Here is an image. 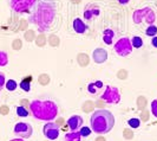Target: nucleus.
Segmentation results:
<instances>
[{"label": "nucleus", "instance_id": "1", "mask_svg": "<svg viewBox=\"0 0 157 141\" xmlns=\"http://www.w3.org/2000/svg\"><path fill=\"white\" fill-rule=\"evenodd\" d=\"M57 13V4L55 0H37L30 12L29 23L38 26L40 32L50 30Z\"/></svg>", "mask_w": 157, "mask_h": 141}, {"label": "nucleus", "instance_id": "2", "mask_svg": "<svg viewBox=\"0 0 157 141\" xmlns=\"http://www.w3.org/2000/svg\"><path fill=\"white\" fill-rule=\"evenodd\" d=\"M59 113L58 104L50 97H38L30 102V114L38 121H53Z\"/></svg>", "mask_w": 157, "mask_h": 141}, {"label": "nucleus", "instance_id": "3", "mask_svg": "<svg viewBox=\"0 0 157 141\" xmlns=\"http://www.w3.org/2000/svg\"><path fill=\"white\" fill-rule=\"evenodd\" d=\"M91 131L99 135L109 133L115 126V116L113 114L106 109L94 110L90 118Z\"/></svg>", "mask_w": 157, "mask_h": 141}, {"label": "nucleus", "instance_id": "4", "mask_svg": "<svg viewBox=\"0 0 157 141\" xmlns=\"http://www.w3.org/2000/svg\"><path fill=\"white\" fill-rule=\"evenodd\" d=\"M135 24H142L145 22L149 25H152L156 20V14L151 7H143L141 10H136L132 14Z\"/></svg>", "mask_w": 157, "mask_h": 141}, {"label": "nucleus", "instance_id": "5", "mask_svg": "<svg viewBox=\"0 0 157 141\" xmlns=\"http://www.w3.org/2000/svg\"><path fill=\"white\" fill-rule=\"evenodd\" d=\"M37 0H8L10 7L16 13H30Z\"/></svg>", "mask_w": 157, "mask_h": 141}, {"label": "nucleus", "instance_id": "6", "mask_svg": "<svg viewBox=\"0 0 157 141\" xmlns=\"http://www.w3.org/2000/svg\"><path fill=\"white\" fill-rule=\"evenodd\" d=\"M115 52L121 57H126L132 52V44H131V39L129 37H122L116 42L115 44Z\"/></svg>", "mask_w": 157, "mask_h": 141}, {"label": "nucleus", "instance_id": "7", "mask_svg": "<svg viewBox=\"0 0 157 141\" xmlns=\"http://www.w3.org/2000/svg\"><path fill=\"white\" fill-rule=\"evenodd\" d=\"M101 99L108 104H117L121 102V93L116 87L106 86L105 90L103 91L102 96H101Z\"/></svg>", "mask_w": 157, "mask_h": 141}, {"label": "nucleus", "instance_id": "8", "mask_svg": "<svg viewBox=\"0 0 157 141\" xmlns=\"http://www.w3.org/2000/svg\"><path fill=\"white\" fill-rule=\"evenodd\" d=\"M13 133L17 138H20V139L25 140V139H29L32 136L33 127L29 122H18L13 128Z\"/></svg>", "mask_w": 157, "mask_h": 141}, {"label": "nucleus", "instance_id": "9", "mask_svg": "<svg viewBox=\"0 0 157 141\" xmlns=\"http://www.w3.org/2000/svg\"><path fill=\"white\" fill-rule=\"evenodd\" d=\"M43 133L48 140H56L59 136V126L53 121H48L43 127Z\"/></svg>", "mask_w": 157, "mask_h": 141}, {"label": "nucleus", "instance_id": "10", "mask_svg": "<svg viewBox=\"0 0 157 141\" xmlns=\"http://www.w3.org/2000/svg\"><path fill=\"white\" fill-rule=\"evenodd\" d=\"M99 14H101V7L98 6V4H87L84 8V19L86 20H94Z\"/></svg>", "mask_w": 157, "mask_h": 141}, {"label": "nucleus", "instance_id": "11", "mask_svg": "<svg viewBox=\"0 0 157 141\" xmlns=\"http://www.w3.org/2000/svg\"><path fill=\"white\" fill-rule=\"evenodd\" d=\"M83 123H84V120L80 115H72L66 122V125L70 128V131H79L82 128Z\"/></svg>", "mask_w": 157, "mask_h": 141}, {"label": "nucleus", "instance_id": "12", "mask_svg": "<svg viewBox=\"0 0 157 141\" xmlns=\"http://www.w3.org/2000/svg\"><path fill=\"white\" fill-rule=\"evenodd\" d=\"M92 59L97 64H102V63L106 62V59H108V51L105 49H102V47L94 49V52H92Z\"/></svg>", "mask_w": 157, "mask_h": 141}, {"label": "nucleus", "instance_id": "13", "mask_svg": "<svg viewBox=\"0 0 157 141\" xmlns=\"http://www.w3.org/2000/svg\"><path fill=\"white\" fill-rule=\"evenodd\" d=\"M72 26H73V30L77 33H85L87 31V25L85 24V22L82 19V18H76L73 19L72 22Z\"/></svg>", "mask_w": 157, "mask_h": 141}, {"label": "nucleus", "instance_id": "14", "mask_svg": "<svg viewBox=\"0 0 157 141\" xmlns=\"http://www.w3.org/2000/svg\"><path fill=\"white\" fill-rule=\"evenodd\" d=\"M103 87H104V84H103L102 81H96V82L87 84V91L92 95H98L99 91L103 89Z\"/></svg>", "mask_w": 157, "mask_h": 141}, {"label": "nucleus", "instance_id": "15", "mask_svg": "<svg viewBox=\"0 0 157 141\" xmlns=\"http://www.w3.org/2000/svg\"><path fill=\"white\" fill-rule=\"evenodd\" d=\"M115 38V31L112 29H105L103 31V42L106 45H111Z\"/></svg>", "mask_w": 157, "mask_h": 141}, {"label": "nucleus", "instance_id": "16", "mask_svg": "<svg viewBox=\"0 0 157 141\" xmlns=\"http://www.w3.org/2000/svg\"><path fill=\"white\" fill-rule=\"evenodd\" d=\"M80 139H82V135L79 133V131H71L65 134L64 141H80Z\"/></svg>", "mask_w": 157, "mask_h": 141}, {"label": "nucleus", "instance_id": "17", "mask_svg": "<svg viewBox=\"0 0 157 141\" xmlns=\"http://www.w3.org/2000/svg\"><path fill=\"white\" fill-rule=\"evenodd\" d=\"M77 62H78V64L82 68H85L90 63V57H89V55L84 54V52H80V54L77 55Z\"/></svg>", "mask_w": 157, "mask_h": 141}, {"label": "nucleus", "instance_id": "18", "mask_svg": "<svg viewBox=\"0 0 157 141\" xmlns=\"http://www.w3.org/2000/svg\"><path fill=\"white\" fill-rule=\"evenodd\" d=\"M31 82H32V76H27L26 79H24L21 82H20V84L19 87L23 89L24 91H30L31 90Z\"/></svg>", "mask_w": 157, "mask_h": 141}, {"label": "nucleus", "instance_id": "19", "mask_svg": "<svg viewBox=\"0 0 157 141\" xmlns=\"http://www.w3.org/2000/svg\"><path fill=\"white\" fill-rule=\"evenodd\" d=\"M46 42H47V38L44 32H40V34H38V36L36 37V44H37V46L44 47L45 44H46Z\"/></svg>", "mask_w": 157, "mask_h": 141}, {"label": "nucleus", "instance_id": "20", "mask_svg": "<svg viewBox=\"0 0 157 141\" xmlns=\"http://www.w3.org/2000/svg\"><path fill=\"white\" fill-rule=\"evenodd\" d=\"M94 107H96L94 102L91 101V100H87V101L84 102V104L82 106V110H83L84 113H91V111L94 109Z\"/></svg>", "mask_w": 157, "mask_h": 141}, {"label": "nucleus", "instance_id": "21", "mask_svg": "<svg viewBox=\"0 0 157 141\" xmlns=\"http://www.w3.org/2000/svg\"><path fill=\"white\" fill-rule=\"evenodd\" d=\"M136 104H137V108L140 110L145 109V107H147V104H148L147 97H145V96H138L137 100H136Z\"/></svg>", "mask_w": 157, "mask_h": 141}, {"label": "nucleus", "instance_id": "22", "mask_svg": "<svg viewBox=\"0 0 157 141\" xmlns=\"http://www.w3.org/2000/svg\"><path fill=\"white\" fill-rule=\"evenodd\" d=\"M17 115L20 118H27L30 115V109L24 107V106H18L17 107Z\"/></svg>", "mask_w": 157, "mask_h": 141}, {"label": "nucleus", "instance_id": "23", "mask_svg": "<svg viewBox=\"0 0 157 141\" xmlns=\"http://www.w3.org/2000/svg\"><path fill=\"white\" fill-rule=\"evenodd\" d=\"M47 42H48V44H50L51 46H53V47L58 46V45L60 44V39H59V37H58L57 34H53V33L47 38Z\"/></svg>", "mask_w": 157, "mask_h": 141}, {"label": "nucleus", "instance_id": "24", "mask_svg": "<svg viewBox=\"0 0 157 141\" xmlns=\"http://www.w3.org/2000/svg\"><path fill=\"white\" fill-rule=\"evenodd\" d=\"M131 44H132V47L135 49H141L143 46V39L140 36H134L131 38Z\"/></svg>", "mask_w": 157, "mask_h": 141}, {"label": "nucleus", "instance_id": "25", "mask_svg": "<svg viewBox=\"0 0 157 141\" xmlns=\"http://www.w3.org/2000/svg\"><path fill=\"white\" fill-rule=\"evenodd\" d=\"M38 82L40 86H47L50 83V76L47 74H40L38 76Z\"/></svg>", "mask_w": 157, "mask_h": 141}, {"label": "nucleus", "instance_id": "26", "mask_svg": "<svg viewBox=\"0 0 157 141\" xmlns=\"http://www.w3.org/2000/svg\"><path fill=\"white\" fill-rule=\"evenodd\" d=\"M145 34L148 37H154V36H157V26L156 25H149L148 29L145 30Z\"/></svg>", "mask_w": 157, "mask_h": 141}, {"label": "nucleus", "instance_id": "27", "mask_svg": "<svg viewBox=\"0 0 157 141\" xmlns=\"http://www.w3.org/2000/svg\"><path fill=\"white\" fill-rule=\"evenodd\" d=\"M24 38H25L26 42H33V40L36 39V32L33 31V30H27V31H25Z\"/></svg>", "mask_w": 157, "mask_h": 141}, {"label": "nucleus", "instance_id": "28", "mask_svg": "<svg viewBox=\"0 0 157 141\" xmlns=\"http://www.w3.org/2000/svg\"><path fill=\"white\" fill-rule=\"evenodd\" d=\"M5 87H6V89H7L8 91H14L18 88V84H17V82L14 79H8V81H6Z\"/></svg>", "mask_w": 157, "mask_h": 141}, {"label": "nucleus", "instance_id": "29", "mask_svg": "<svg viewBox=\"0 0 157 141\" xmlns=\"http://www.w3.org/2000/svg\"><path fill=\"white\" fill-rule=\"evenodd\" d=\"M8 64V55L5 51H0V66H6Z\"/></svg>", "mask_w": 157, "mask_h": 141}, {"label": "nucleus", "instance_id": "30", "mask_svg": "<svg viewBox=\"0 0 157 141\" xmlns=\"http://www.w3.org/2000/svg\"><path fill=\"white\" fill-rule=\"evenodd\" d=\"M128 123H129V126H130L131 128H138V127L141 126V120L137 118H132L128 121Z\"/></svg>", "mask_w": 157, "mask_h": 141}, {"label": "nucleus", "instance_id": "31", "mask_svg": "<svg viewBox=\"0 0 157 141\" xmlns=\"http://www.w3.org/2000/svg\"><path fill=\"white\" fill-rule=\"evenodd\" d=\"M79 133H80L82 136L86 138V136H89V135L91 134V128L87 127V126H82V128L79 129Z\"/></svg>", "mask_w": 157, "mask_h": 141}, {"label": "nucleus", "instance_id": "32", "mask_svg": "<svg viewBox=\"0 0 157 141\" xmlns=\"http://www.w3.org/2000/svg\"><path fill=\"white\" fill-rule=\"evenodd\" d=\"M123 136H124L125 140H131L134 138V132L131 129H129V128H125L123 131Z\"/></svg>", "mask_w": 157, "mask_h": 141}, {"label": "nucleus", "instance_id": "33", "mask_svg": "<svg viewBox=\"0 0 157 141\" xmlns=\"http://www.w3.org/2000/svg\"><path fill=\"white\" fill-rule=\"evenodd\" d=\"M150 119V111L149 110H147V109H143L142 110V113H141V121H143V122H147L148 120Z\"/></svg>", "mask_w": 157, "mask_h": 141}, {"label": "nucleus", "instance_id": "34", "mask_svg": "<svg viewBox=\"0 0 157 141\" xmlns=\"http://www.w3.org/2000/svg\"><path fill=\"white\" fill-rule=\"evenodd\" d=\"M12 47H13L14 50H20V49L23 47V42L20 39H14L12 42Z\"/></svg>", "mask_w": 157, "mask_h": 141}, {"label": "nucleus", "instance_id": "35", "mask_svg": "<svg viewBox=\"0 0 157 141\" xmlns=\"http://www.w3.org/2000/svg\"><path fill=\"white\" fill-rule=\"evenodd\" d=\"M128 71L125 70V69H121V70H118L117 72V77L119 79H126V77H128Z\"/></svg>", "mask_w": 157, "mask_h": 141}, {"label": "nucleus", "instance_id": "36", "mask_svg": "<svg viewBox=\"0 0 157 141\" xmlns=\"http://www.w3.org/2000/svg\"><path fill=\"white\" fill-rule=\"evenodd\" d=\"M5 84H6V76L4 72H0V91L5 88Z\"/></svg>", "mask_w": 157, "mask_h": 141}, {"label": "nucleus", "instance_id": "37", "mask_svg": "<svg viewBox=\"0 0 157 141\" xmlns=\"http://www.w3.org/2000/svg\"><path fill=\"white\" fill-rule=\"evenodd\" d=\"M151 114L157 118V99L151 102Z\"/></svg>", "mask_w": 157, "mask_h": 141}, {"label": "nucleus", "instance_id": "38", "mask_svg": "<svg viewBox=\"0 0 157 141\" xmlns=\"http://www.w3.org/2000/svg\"><path fill=\"white\" fill-rule=\"evenodd\" d=\"M8 113H10V108L7 106H1L0 107V114L1 115H7Z\"/></svg>", "mask_w": 157, "mask_h": 141}, {"label": "nucleus", "instance_id": "39", "mask_svg": "<svg viewBox=\"0 0 157 141\" xmlns=\"http://www.w3.org/2000/svg\"><path fill=\"white\" fill-rule=\"evenodd\" d=\"M94 104H96V107H98L99 109H104V107H105V102L103 101L102 99H99L97 102H94Z\"/></svg>", "mask_w": 157, "mask_h": 141}, {"label": "nucleus", "instance_id": "40", "mask_svg": "<svg viewBox=\"0 0 157 141\" xmlns=\"http://www.w3.org/2000/svg\"><path fill=\"white\" fill-rule=\"evenodd\" d=\"M27 26H29V22L27 20H21L20 22V26H19V30H26L27 29Z\"/></svg>", "mask_w": 157, "mask_h": 141}, {"label": "nucleus", "instance_id": "41", "mask_svg": "<svg viewBox=\"0 0 157 141\" xmlns=\"http://www.w3.org/2000/svg\"><path fill=\"white\" fill-rule=\"evenodd\" d=\"M20 106H24V107L30 109V101L26 100V99H23V100H20Z\"/></svg>", "mask_w": 157, "mask_h": 141}, {"label": "nucleus", "instance_id": "42", "mask_svg": "<svg viewBox=\"0 0 157 141\" xmlns=\"http://www.w3.org/2000/svg\"><path fill=\"white\" fill-rule=\"evenodd\" d=\"M151 45L154 47H157V36H154L151 39Z\"/></svg>", "mask_w": 157, "mask_h": 141}, {"label": "nucleus", "instance_id": "43", "mask_svg": "<svg viewBox=\"0 0 157 141\" xmlns=\"http://www.w3.org/2000/svg\"><path fill=\"white\" fill-rule=\"evenodd\" d=\"M94 141H106V140H105V138H104V136H102V135H98V136L96 138V140H94Z\"/></svg>", "mask_w": 157, "mask_h": 141}, {"label": "nucleus", "instance_id": "44", "mask_svg": "<svg viewBox=\"0 0 157 141\" xmlns=\"http://www.w3.org/2000/svg\"><path fill=\"white\" fill-rule=\"evenodd\" d=\"M130 0H117V2H119V4H122V5H125V4H128Z\"/></svg>", "mask_w": 157, "mask_h": 141}, {"label": "nucleus", "instance_id": "45", "mask_svg": "<svg viewBox=\"0 0 157 141\" xmlns=\"http://www.w3.org/2000/svg\"><path fill=\"white\" fill-rule=\"evenodd\" d=\"M10 141H25L24 139H20V138H16V139H12V140Z\"/></svg>", "mask_w": 157, "mask_h": 141}, {"label": "nucleus", "instance_id": "46", "mask_svg": "<svg viewBox=\"0 0 157 141\" xmlns=\"http://www.w3.org/2000/svg\"><path fill=\"white\" fill-rule=\"evenodd\" d=\"M80 1H82V0H71V2H72V4H79Z\"/></svg>", "mask_w": 157, "mask_h": 141}, {"label": "nucleus", "instance_id": "47", "mask_svg": "<svg viewBox=\"0 0 157 141\" xmlns=\"http://www.w3.org/2000/svg\"><path fill=\"white\" fill-rule=\"evenodd\" d=\"M48 141H53V140H48Z\"/></svg>", "mask_w": 157, "mask_h": 141}]
</instances>
